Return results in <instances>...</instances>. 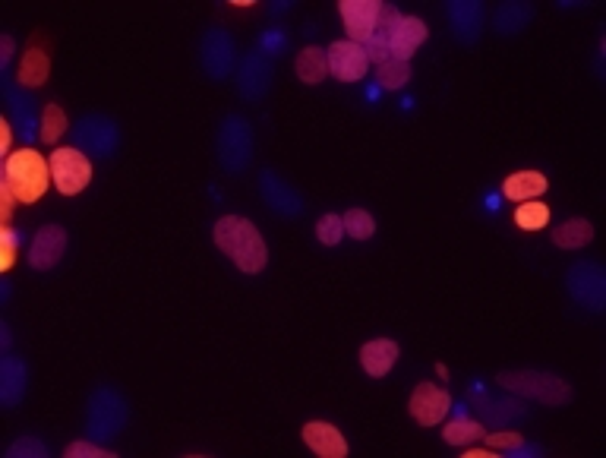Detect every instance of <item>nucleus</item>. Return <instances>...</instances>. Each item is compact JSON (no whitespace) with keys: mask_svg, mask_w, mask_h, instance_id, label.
Segmentation results:
<instances>
[{"mask_svg":"<svg viewBox=\"0 0 606 458\" xmlns=\"http://www.w3.org/2000/svg\"><path fill=\"white\" fill-rule=\"evenodd\" d=\"M215 244L218 250L228 256V260L247 275H256L266 269L269 263V247L262 241V234L256 225L244 215H225L215 222Z\"/></svg>","mask_w":606,"mask_h":458,"instance_id":"f257e3e1","label":"nucleus"},{"mask_svg":"<svg viewBox=\"0 0 606 458\" xmlns=\"http://www.w3.org/2000/svg\"><path fill=\"white\" fill-rule=\"evenodd\" d=\"M496 383L512 392V395H521V398H531V402H540V405H569L575 392L572 386L562 380L556 373H547V370H502L496 376Z\"/></svg>","mask_w":606,"mask_h":458,"instance_id":"f03ea898","label":"nucleus"},{"mask_svg":"<svg viewBox=\"0 0 606 458\" xmlns=\"http://www.w3.org/2000/svg\"><path fill=\"white\" fill-rule=\"evenodd\" d=\"M4 181L13 187L19 203H38L45 196L51 184V165L45 162V155H38L35 149L23 146L7 155L4 162Z\"/></svg>","mask_w":606,"mask_h":458,"instance_id":"7ed1b4c3","label":"nucleus"},{"mask_svg":"<svg viewBox=\"0 0 606 458\" xmlns=\"http://www.w3.org/2000/svg\"><path fill=\"white\" fill-rule=\"evenodd\" d=\"M130 421V405L127 398L120 395L111 386H98L89 395V408H86V436L95 443H111L114 436H120V430Z\"/></svg>","mask_w":606,"mask_h":458,"instance_id":"20e7f679","label":"nucleus"},{"mask_svg":"<svg viewBox=\"0 0 606 458\" xmlns=\"http://www.w3.org/2000/svg\"><path fill=\"white\" fill-rule=\"evenodd\" d=\"M218 165L228 174H244L253 162V127L247 117L228 114L218 124V139H215Z\"/></svg>","mask_w":606,"mask_h":458,"instance_id":"39448f33","label":"nucleus"},{"mask_svg":"<svg viewBox=\"0 0 606 458\" xmlns=\"http://www.w3.org/2000/svg\"><path fill=\"white\" fill-rule=\"evenodd\" d=\"M73 146L95 158H111L120 149V127L108 114H86L73 127Z\"/></svg>","mask_w":606,"mask_h":458,"instance_id":"423d86ee","label":"nucleus"},{"mask_svg":"<svg viewBox=\"0 0 606 458\" xmlns=\"http://www.w3.org/2000/svg\"><path fill=\"white\" fill-rule=\"evenodd\" d=\"M565 288L575 297V304L588 307L591 313L606 310V272L600 263L581 260L565 272Z\"/></svg>","mask_w":606,"mask_h":458,"instance_id":"0eeeda50","label":"nucleus"},{"mask_svg":"<svg viewBox=\"0 0 606 458\" xmlns=\"http://www.w3.org/2000/svg\"><path fill=\"white\" fill-rule=\"evenodd\" d=\"M51 181L57 187V193L64 196H76L83 193L92 181V165L86 152H79L76 146H64L51 152Z\"/></svg>","mask_w":606,"mask_h":458,"instance_id":"6e6552de","label":"nucleus"},{"mask_svg":"<svg viewBox=\"0 0 606 458\" xmlns=\"http://www.w3.org/2000/svg\"><path fill=\"white\" fill-rule=\"evenodd\" d=\"M199 64L209 73V79H215V83L228 79L234 64H237L234 38L218 26L206 29V35H202V42H199Z\"/></svg>","mask_w":606,"mask_h":458,"instance_id":"1a4fd4ad","label":"nucleus"},{"mask_svg":"<svg viewBox=\"0 0 606 458\" xmlns=\"http://www.w3.org/2000/svg\"><path fill=\"white\" fill-rule=\"evenodd\" d=\"M259 196H262V203H266L281 218H300L303 212H307L303 196L288 181H281V177L275 171H269V168L259 171Z\"/></svg>","mask_w":606,"mask_h":458,"instance_id":"9d476101","label":"nucleus"},{"mask_svg":"<svg viewBox=\"0 0 606 458\" xmlns=\"http://www.w3.org/2000/svg\"><path fill=\"white\" fill-rule=\"evenodd\" d=\"M408 411L417 424L436 427L446 421V414L452 411V395L436 383H417L411 402H408Z\"/></svg>","mask_w":606,"mask_h":458,"instance_id":"9b49d317","label":"nucleus"},{"mask_svg":"<svg viewBox=\"0 0 606 458\" xmlns=\"http://www.w3.org/2000/svg\"><path fill=\"white\" fill-rule=\"evenodd\" d=\"M272 89V61L266 54H247L237 67V92L247 98V102H262Z\"/></svg>","mask_w":606,"mask_h":458,"instance_id":"f8f14e48","label":"nucleus"},{"mask_svg":"<svg viewBox=\"0 0 606 458\" xmlns=\"http://www.w3.org/2000/svg\"><path fill=\"white\" fill-rule=\"evenodd\" d=\"M370 70V57L360 45L348 42H332L329 45V73L338 79V83H360Z\"/></svg>","mask_w":606,"mask_h":458,"instance_id":"ddd939ff","label":"nucleus"},{"mask_svg":"<svg viewBox=\"0 0 606 458\" xmlns=\"http://www.w3.org/2000/svg\"><path fill=\"white\" fill-rule=\"evenodd\" d=\"M0 86H4V95H7V105H10V111H13V124H16V133L26 139H38V124L42 121H35V102H32V95L23 89V86H16L13 79H10V70H0Z\"/></svg>","mask_w":606,"mask_h":458,"instance_id":"4468645a","label":"nucleus"},{"mask_svg":"<svg viewBox=\"0 0 606 458\" xmlns=\"http://www.w3.org/2000/svg\"><path fill=\"white\" fill-rule=\"evenodd\" d=\"M64 253H67V231L60 225H45L29 247V266L35 272H51L64 260Z\"/></svg>","mask_w":606,"mask_h":458,"instance_id":"2eb2a0df","label":"nucleus"},{"mask_svg":"<svg viewBox=\"0 0 606 458\" xmlns=\"http://www.w3.org/2000/svg\"><path fill=\"white\" fill-rule=\"evenodd\" d=\"M48 76H51V54L45 48V35H35L26 45L23 57H19L16 83L23 89H38L48 83Z\"/></svg>","mask_w":606,"mask_h":458,"instance_id":"dca6fc26","label":"nucleus"},{"mask_svg":"<svg viewBox=\"0 0 606 458\" xmlns=\"http://www.w3.org/2000/svg\"><path fill=\"white\" fill-rule=\"evenodd\" d=\"M345 29L354 45H367L379 19V0H341L338 4Z\"/></svg>","mask_w":606,"mask_h":458,"instance_id":"f3484780","label":"nucleus"},{"mask_svg":"<svg viewBox=\"0 0 606 458\" xmlns=\"http://www.w3.org/2000/svg\"><path fill=\"white\" fill-rule=\"evenodd\" d=\"M427 42V26L417 16H401L389 32V61H411V54Z\"/></svg>","mask_w":606,"mask_h":458,"instance_id":"a211bd4d","label":"nucleus"},{"mask_svg":"<svg viewBox=\"0 0 606 458\" xmlns=\"http://www.w3.org/2000/svg\"><path fill=\"white\" fill-rule=\"evenodd\" d=\"M449 13V23H452V35L458 38L461 45H474L480 32H483V4L477 0H452L446 7Z\"/></svg>","mask_w":606,"mask_h":458,"instance_id":"6ab92c4d","label":"nucleus"},{"mask_svg":"<svg viewBox=\"0 0 606 458\" xmlns=\"http://www.w3.org/2000/svg\"><path fill=\"white\" fill-rule=\"evenodd\" d=\"M26 389H29L26 361H19V357L7 354L4 361H0V402H4V408H16L19 402H23Z\"/></svg>","mask_w":606,"mask_h":458,"instance_id":"aec40b11","label":"nucleus"},{"mask_svg":"<svg viewBox=\"0 0 606 458\" xmlns=\"http://www.w3.org/2000/svg\"><path fill=\"white\" fill-rule=\"evenodd\" d=\"M480 417L483 424L493 427V430H502V427H521L524 421L531 417V408L521 402V398H490L487 405L480 408Z\"/></svg>","mask_w":606,"mask_h":458,"instance_id":"412c9836","label":"nucleus"},{"mask_svg":"<svg viewBox=\"0 0 606 458\" xmlns=\"http://www.w3.org/2000/svg\"><path fill=\"white\" fill-rule=\"evenodd\" d=\"M303 443L322 458H345L348 455V440L338 433V427H332L326 421H313V424L303 427Z\"/></svg>","mask_w":606,"mask_h":458,"instance_id":"4be33fe9","label":"nucleus"},{"mask_svg":"<svg viewBox=\"0 0 606 458\" xmlns=\"http://www.w3.org/2000/svg\"><path fill=\"white\" fill-rule=\"evenodd\" d=\"M395 361H398V342H392V338H373V342L360 348V367L367 370V376H373V380L389 376Z\"/></svg>","mask_w":606,"mask_h":458,"instance_id":"5701e85b","label":"nucleus"},{"mask_svg":"<svg viewBox=\"0 0 606 458\" xmlns=\"http://www.w3.org/2000/svg\"><path fill=\"white\" fill-rule=\"evenodd\" d=\"M547 187V177L540 171H518L502 181V196L512 199V203H531L540 193H547Z\"/></svg>","mask_w":606,"mask_h":458,"instance_id":"b1692460","label":"nucleus"},{"mask_svg":"<svg viewBox=\"0 0 606 458\" xmlns=\"http://www.w3.org/2000/svg\"><path fill=\"white\" fill-rule=\"evenodd\" d=\"M531 19H534V7L521 4V0H512V4H499V10L493 13V29L505 38H512L528 26Z\"/></svg>","mask_w":606,"mask_h":458,"instance_id":"393cba45","label":"nucleus"},{"mask_svg":"<svg viewBox=\"0 0 606 458\" xmlns=\"http://www.w3.org/2000/svg\"><path fill=\"white\" fill-rule=\"evenodd\" d=\"M294 70H297V76H300V83H307V86L322 83V79L329 76V51H326V48H316V45L303 48V51L297 54Z\"/></svg>","mask_w":606,"mask_h":458,"instance_id":"a878e982","label":"nucleus"},{"mask_svg":"<svg viewBox=\"0 0 606 458\" xmlns=\"http://www.w3.org/2000/svg\"><path fill=\"white\" fill-rule=\"evenodd\" d=\"M591 241H594V225L588 222V218H569V222H562L553 231V244L562 250H581Z\"/></svg>","mask_w":606,"mask_h":458,"instance_id":"bb28decb","label":"nucleus"},{"mask_svg":"<svg viewBox=\"0 0 606 458\" xmlns=\"http://www.w3.org/2000/svg\"><path fill=\"white\" fill-rule=\"evenodd\" d=\"M67 133V114H64V108L60 105H45V111H42V124H38V143H45V146H51V143H57L60 136Z\"/></svg>","mask_w":606,"mask_h":458,"instance_id":"cd10ccee","label":"nucleus"},{"mask_svg":"<svg viewBox=\"0 0 606 458\" xmlns=\"http://www.w3.org/2000/svg\"><path fill=\"white\" fill-rule=\"evenodd\" d=\"M483 433L487 430H483L480 421H471V417H455V421L446 424V430H442V440H446L449 446H468V443L480 440Z\"/></svg>","mask_w":606,"mask_h":458,"instance_id":"c85d7f7f","label":"nucleus"},{"mask_svg":"<svg viewBox=\"0 0 606 458\" xmlns=\"http://www.w3.org/2000/svg\"><path fill=\"white\" fill-rule=\"evenodd\" d=\"M341 225H345V234H351L354 241H370L376 234V218L367 209H348L341 215Z\"/></svg>","mask_w":606,"mask_h":458,"instance_id":"c756f323","label":"nucleus"},{"mask_svg":"<svg viewBox=\"0 0 606 458\" xmlns=\"http://www.w3.org/2000/svg\"><path fill=\"white\" fill-rule=\"evenodd\" d=\"M547 222H550V206L537 203V199H531V203H521L515 209V225L521 231H540V228H547Z\"/></svg>","mask_w":606,"mask_h":458,"instance_id":"7c9ffc66","label":"nucleus"},{"mask_svg":"<svg viewBox=\"0 0 606 458\" xmlns=\"http://www.w3.org/2000/svg\"><path fill=\"white\" fill-rule=\"evenodd\" d=\"M408 79H411V64H404V61H386L376 67L379 89H401Z\"/></svg>","mask_w":606,"mask_h":458,"instance_id":"2f4dec72","label":"nucleus"},{"mask_svg":"<svg viewBox=\"0 0 606 458\" xmlns=\"http://www.w3.org/2000/svg\"><path fill=\"white\" fill-rule=\"evenodd\" d=\"M7 458H48V446L38 436H19L16 443H10Z\"/></svg>","mask_w":606,"mask_h":458,"instance_id":"473e14b6","label":"nucleus"},{"mask_svg":"<svg viewBox=\"0 0 606 458\" xmlns=\"http://www.w3.org/2000/svg\"><path fill=\"white\" fill-rule=\"evenodd\" d=\"M316 237H319V244H326V247H335L341 237H345V225H341V215H322L319 218V225H316Z\"/></svg>","mask_w":606,"mask_h":458,"instance_id":"72a5a7b5","label":"nucleus"},{"mask_svg":"<svg viewBox=\"0 0 606 458\" xmlns=\"http://www.w3.org/2000/svg\"><path fill=\"white\" fill-rule=\"evenodd\" d=\"M483 443H487V449H502V452H512L524 443V436L515 433V427H502L496 433H483Z\"/></svg>","mask_w":606,"mask_h":458,"instance_id":"f704fd0d","label":"nucleus"},{"mask_svg":"<svg viewBox=\"0 0 606 458\" xmlns=\"http://www.w3.org/2000/svg\"><path fill=\"white\" fill-rule=\"evenodd\" d=\"M67 458H117V452L114 449H105V443H95V440H79V443H73V446H67V452H64Z\"/></svg>","mask_w":606,"mask_h":458,"instance_id":"c9c22d12","label":"nucleus"},{"mask_svg":"<svg viewBox=\"0 0 606 458\" xmlns=\"http://www.w3.org/2000/svg\"><path fill=\"white\" fill-rule=\"evenodd\" d=\"M16 253H19V234L13 228L0 231V269L10 272L16 263Z\"/></svg>","mask_w":606,"mask_h":458,"instance_id":"e433bc0d","label":"nucleus"},{"mask_svg":"<svg viewBox=\"0 0 606 458\" xmlns=\"http://www.w3.org/2000/svg\"><path fill=\"white\" fill-rule=\"evenodd\" d=\"M285 48H288V38L281 35V29H269L266 35L259 38V54H266L269 61H272V57H278Z\"/></svg>","mask_w":606,"mask_h":458,"instance_id":"4c0bfd02","label":"nucleus"},{"mask_svg":"<svg viewBox=\"0 0 606 458\" xmlns=\"http://www.w3.org/2000/svg\"><path fill=\"white\" fill-rule=\"evenodd\" d=\"M13 203H19L13 187L4 181L0 184V218H4V228H10V218H13Z\"/></svg>","mask_w":606,"mask_h":458,"instance_id":"58836bf2","label":"nucleus"},{"mask_svg":"<svg viewBox=\"0 0 606 458\" xmlns=\"http://www.w3.org/2000/svg\"><path fill=\"white\" fill-rule=\"evenodd\" d=\"M13 54H16V42H13V35H4V38H0V70H10V64H13Z\"/></svg>","mask_w":606,"mask_h":458,"instance_id":"ea45409f","label":"nucleus"},{"mask_svg":"<svg viewBox=\"0 0 606 458\" xmlns=\"http://www.w3.org/2000/svg\"><path fill=\"white\" fill-rule=\"evenodd\" d=\"M10 124L7 121H0V149H4V155H10Z\"/></svg>","mask_w":606,"mask_h":458,"instance_id":"a19ab883","label":"nucleus"},{"mask_svg":"<svg viewBox=\"0 0 606 458\" xmlns=\"http://www.w3.org/2000/svg\"><path fill=\"white\" fill-rule=\"evenodd\" d=\"M0 345H4V351H10V345H13V335H10L7 323H0Z\"/></svg>","mask_w":606,"mask_h":458,"instance_id":"79ce46f5","label":"nucleus"},{"mask_svg":"<svg viewBox=\"0 0 606 458\" xmlns=\"http://www.w3.org/2000/svg\"><path fill=\"white\" fill-rule=\"evenodd\" d=\"M464 458H496V449H471L464 452Z\"/></svg>","mask_w":606,"mask_h":458,"instance_id":"37998d69","label":"nucleus"}]
</instances>
